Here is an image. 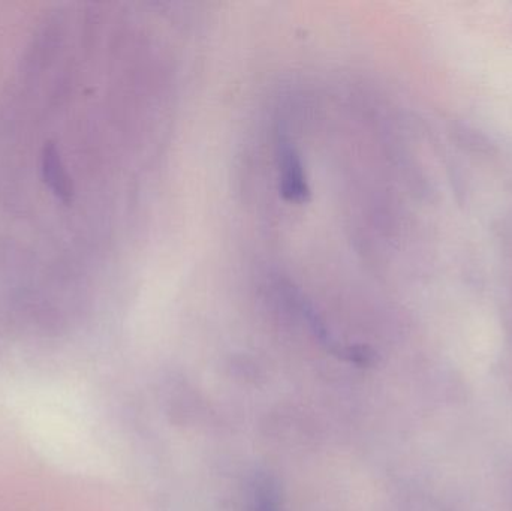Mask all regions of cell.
<instances>
[{
	"label": "cell",
	"mask_w": 512,
	"mask_h": 511,
	"mask_svg": "<svg viewBox=\"0 0 512 511\" xmlns=\"http://www.w3.org/2000/svg\"><path fill=\"white\" fill-rule=\"evenodd\" d=\"M42 174L45 182L50 186L57 198L63 203H71L74 188H72L71 179H69L66 168L63 167L60 159L59 150L54 144H47L42 153Z\"/></svg>",
	"instance_id": "obj_1"
},
{
	"label": "cell",
	"mask_w": 512,
	"mask_h": 511,
	"mask_svg": "<svg viewBox=\"0 0 512 511\" xmlns=\"http://www.w3.org/2000/svg\"><path fill=\"white\" fill-rule=\"evenodd\" d=\"M276 494L271 488H261L256 494V511H279Z\"/></svg>",
	"instance_id": "obj_2"
}]
</instances>
